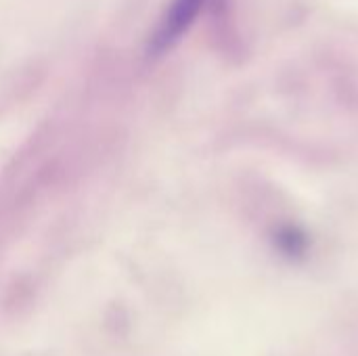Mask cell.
<instances>
[{"label": "cell", "mask_w": 358, "mask_h": 356, "mask_svg": "<svg viewBox=\"0 0 358 356\" xmlns=\"http://www.w3.org/2000/svg\"><path fill=\"white\" fill-rule=\"evenodd\" d=\"M210 2L212 0H170L149 34L147 55L157 59L170 52L195 25Z\"/></svg>", "instance_id": "6da1fadb"}]
</instances>
